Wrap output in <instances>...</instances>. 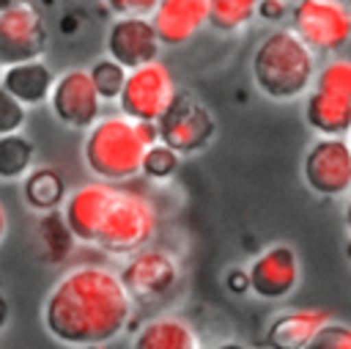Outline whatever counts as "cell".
Segmentation results:
<instances>
[{
    "label": "cell",
    "mask_w": 351,
    "mask_h": 349,
    "mask_svg": "<svg viewBox=\"0 0 351 349\" xmlns=\"http://www.w3.org/2000/svg\"><path fill=\"white\" fill-rule=\"evenodd\" d=\"M329 319L332 316L324 308H288L266 324L263 346L266 349H304Z\"/></svg>",
    "instance_id": "cell-16"
},
{
    "label": "cell",
    "mask_w": 351,
    "mask_h": 349,
    "mask_svg": "<svg viewBox=\"0 0 351 349\" xmlns=\"http://www.w3.org/2000/svg\"><path fill=\"white\" fill-rule=\"evenodd\" d=\"M346 256H348V258H351V239H348V242H346Z\"/></svg>",
    "instance_id": "cell-38"
},
{
    "label": "cell",
    "mask_w": 351,
    "mask_h": 349,
    "mask_svg": "<svg viewBox=\"0 0 351 349\" xmlns=\"http://www.w3.org/2000/svg\"><path fill=\"white\" fill-rule=\"evenodd\" d=\"M302 179L318 198H346L351 192L348 137H315L302 157Z\"/></svg>",
    "instance_id": "cell-8"
},
{
    "label": "cell",
    "mask_w": 351,
    "mask_h": 349,
    "mask_svg": "<svg viewBox=\"0 0 351 349\" xmlns=\"http://www.w3.org/2000/svg\"><path fill=\"white\" fill-rule=\"evenodd\" d=\"M47 22L41 11L27 0L0 11V66L36 60L47 49Z\"/></svg>",
    "instance_id": "cell-10"
},
{
    "label": "cell",
    "mask_w": 351,
    "mask_h": 349,
    "mask_svg": "<svg viewBox=\"0 0 351 349\" xmlns=\"http://www.w3.org/2000/svg\"><path fill=\"white\" fill-rule=\"evenodd\" d=\"M304 349H351V324L329 319Z\"/></svg>",
    "instance_id": "cell-27"
},
{
    "label": "cell",
    "mask_w": 351,
    "mask_h": 349,
    "mask_svg": "<svg viewBox=\"0 0 351 349\" xmlns=\"http://www.w3.org/2000/svg\"><path fill=\"white\" fill-rule=\"evenodd\" d=\"M151 22L162 47H184L208 25V0H159Z\"/></svg>",
    "instance_id": "cell-15"
},
{
    "label": "cell",
    "mask_w": 351,
    "mask_h": 349,
    "mask_svg": "<svg viewBox=\"0 0 351 349\" xmlns=\"http://www.w3.org/2000/svg\"><path fill=\"white\" fill-rule=\"evenodd\" d=\"M104 49L107 58L132 71L137 66L156 60L162 52V41L156 36L151 16H115L107 27Z\"/></svg>",
    "instance_id": "cell-13"
},
{
    "label": "cell",
    "mask_w": 351,
    "mask_h": 349,
    "mask_svg": "<svg viewBox=\"0 0 351 349\" xmlns=\"http://www.w3.org/2000/svg\"><path fill=\"white\" fill-rule=\"evenodd\" d=\"M88 74H90V82L99 93L101 102H118L121 91H123V82H126V69L121 63H115L112 58H99L88 66Z\"/></svg>",
    "instance_id": "cell-25"
},
{
    "label": "cell",
    "mask_w": 351,
    "mask_h": 349,
    "mask_svg": "<svg viewBox=\"0 0 351 349\" xmlns=\"http://www.w3.org/2000/svg\"><path fill=\"white\" fill-rule=\"evenodd\" d=\"M132 349H203V341L189 319L159 313L134 330Z\"/></svg>",
    "instance_id": "cell-17"
},
{
    "label": "cell",
    "mask_w": 351,
    "mask_h": 349,
    "mask_svg": "<svg viewBox=\"0 0 351 349\" xmlns=\"http://www.w3.org/2000/svg\"><path fill=\"white\" fill-rule=\"evenodd\" d=\"M38 242H41V256L49 264H60V261L69 258V253L74 250L77 239L69 231L60 209L41 214V220H38Z\"/></svg>",
    "instance_id": "cell-22"
},
{
    "label": "cell",
    "mask_w": 351,
    "mask_h": 349,
    "mask_svg": "<svg viewBox=\"0 0 351 349\" xmlns=\"http://www.w3.org/2000/svg\"><path fill=\"white\" fill-rule=\"evenodd\" d=\"M318 55L291 30H269L252 49L250 74L255 88L274 102H293L313 91Z\"/></svg>",
    "instance_id": "cell-2"
},
{
    "label": "cell",
    "mask_w": 351,
    "mask_h": 349,
    "mask_svg": "<svg viewBox=\"0 0 351 349\" xmlns=\"http://www.w3.org/2000/svg\"><path fill=\"white\" fill-rule=\"evenodd\" d=\"M288 27L315 52L340 55L351 41V3L346 0H293Z\"/></svg>",
    "instance_id": "cell-5"
},
{
    "label": "cell",
    "mask_w": 351,
    "mask_h": 349,
    "mask_svg": "<svg viewBox=\"0 0 351 349\" xmlns=\"http://www.w3.org/2000/svg\"><path fill=\"white\" fill-rule=\"evenodd\" d=\"M159 143L170 146L178 157L200 154L217 137V118L206 102L189 91H176L167 110L156 118Z\"/></svg>",
    "instance_id": "cell-6"
},
{
    "label": "cell",
    "mask_w": 351,
    "mask_h": 349,
    "mask_svg": "<svg viewBox=\"0 0 351 349\" xmlns=\"http://www.w3.org/2000/svg\"><path fill=\"white\" fill-rule=\"evenodd\" d=\"M250 291L263 302H280L291 297L299 286L302 267L299 256L288 242H271L247 267Z\"/></svg>",
    "instance_id": "cell-12"
},
{
    "label": "cell",
    "mask_w": 351,
    "mask_h": 349,
    "mask_svg": "<svg viewBox=\"0 0 351 349\" xmlns=\"http://www.w3.org/2000/svg\"><path fill=\"white\" fill-rule=\"evenodd\" d=\"M66 195H69L66 192V181H63L60 170L52 168V165H36L22 179V198L38 214L60 209L63 201H66Z\"/></svg>",
    "instance_id": "cell-20"
},
{
    "label": "cell",
    "mask_w": 351,
    "mask_h": 349,
    "mask_svg": "<svg viewBox=\"0 0 351 349\" xmlns=\"http://www.w3.org/2000/svg\"><path fill=\"white\" fill-rule=\"evenodd\" d=\"M258 11V0H208V25L219 33L244 30Z\"/></svg>",
    "instance_id": "cell-23"
},
{
    "label": "cell",
    "mask_w": 351,
    "mask_h": 349,
    "mask_svg": "<svg viewBox=\"0 0 351 349\" xmlns=\"http://www.w3.org/2000/svg\"><path fill=\"white\" fill-rule=\"evenodd\" d=\"M47 104H49L52 115L69 129L88 132L101 118V99L90 82L88 69H80V66L66 69L63 74L55 77Z\"/></svg>",
    "instance_id": "cell-11"
},
{
    "label": "cell",
    "mask_w": 351,
    "mask_h": 349,
    "mask_svg": "<svg viewBox=\"0 0 351 349\" xmlns=\"http://www.w3.org/2000/svg\"><path fill=\"white\" fill-rule=\"evenodd\" d=\"M25 121H27V107L22 102H16L0 85V137L3 135H14V132H22Z\"/></svg>",
    "instance_id": "cell-28"
},
{
    "label": "cell",
    "mask_w": 351,
    "mask_h": 349,
    "mask_svg": "<svg viewBox=\"0 0 351 349\" xmlns=\"http://www.w3.org/2000/svg\"><path fill=\"white\" fill-rule=\"evenodd\" d=\"M211 349H252V346H247V344H241V341H219V344H214Z\"/></svg>",
    "instance_id": "cell-34"
},
{
    "label": "cell",
    "mask_w": 351,
    "mask_h": 349,
    "mask_svg": "<svg viewBox=\"0 0 351 349\" xmlns=\"http://www.w3.org/2000/svg\"><path fill=\"white\" fill-rule=\"evenodd\" d=\"M159 0H104L115 16H151Z\"/></svg>",
    "instance_id": "cell-29"
},
{
    "label": "cell",
    "mask_w": 351,
    "mask_h": 349,
    "mask_svg": "<svg viewBox=\"0 0 351 349\" xmlns=\"http://www.w3.org/2000/svg\"><path fill=\"white\" fill-rule=\"evenodd\" d=\"M134 126H137V137L143 140V146H145V148H148V146H154V143H159L156 121H134Z\"/></svg>",
    "instance_id": "cell-32"
},
{
    "label": "cell",
    "mask_w": 351,
    "mask_h": 349,
    "mask_svg": "<svg viewBox=\"0 0 351 349\" xmlns=\"http://www.w3.org/2000/svg\"><path fill=\"white\" fill-rule=\"evenodd\" d=\"M134 305H154L167 300L181 283V258L159 245H145L126 256L118 272Z\"/></svg>",
    "instance_id": "cell-7"
},
{
    "label": "cell",
    "mask_w": 351,
    "mask_h": 349,
    "mask_svg": "<svg viewBox=\"0 0 351 349\" xmlns=\"http://www.w3.org/2000/svg\"><path fill=\"white\" fill-rule=\"evenodd\" d=\"M8 316H11V305H8V300L0 294V330H5V324H8Z\"/></svg>",
    "instance_id": "cell-33"
},
{
    "label": "cell",
    "mask_w": 351,
    "mask_h": 349,
    "mask_svg": "<svg viewBox=\"0 0 351 349\" xmlns=\"http://www.w3.org/2000/svg\"><path fill=\"white\" fill-rule=\"evenodd\" d=\"M5 234H8V212H5V206L0 203V242L5 239Z\"/></svg>",
    "instance_id": "cell-35"
},
{
    "label": "cell",
    "mask_w": 351,
    "mask_h": 349,
    "mask_svg": "<svg viewBox=\"0 0 351 349\" xmlns=\"http://www.w3.org/2000/svg\"><path fill=\"white\" fill-rule=\"evenodd\" d=\"M19 3H27V0H0V11H5V8H14V5H19Z\"/></svg>",
    "instance_id": "cell-37"
},
{
    "label": "cell",
    "mask_w": 351,
    "mask_h": 349,
    "mask_svg": "<svg viewBox=\"0 0 351 349\" xmlns=\"http://www.w3.org/2000/svg\"><path fill=\"white\" fill-rule=\"evenodd\" d=\"M343 220H346V228L351 234V192L346 195V209H343Z\"/></svg>",
    "instance_id": "cell-36"
},
{
    "label": "cell",
    "mask_w": 351,
    "mask_h": 349,
    "mask_svg": "<svg viewBox=\"0 0 351 349\" xmlns=\"http://www.w3.org/2000/svg\"><path fill=\"white\" fill-rule=\"evenodd\" d=\"M225 286H228V291H233V294H247V291H250L247 269H241V267H230V269L225 272Z\"/></svg>",
    "instance_id": "cell-31"
},
{
    "label": "cell",
    "mask_w": 351,
    "mask_h": 349,
    "mask_svg": "<svg viewBox=\"0 0 351 349\" xmlns=\"http://www.w3.org/2000/svg\"><path fill=\"white\" fill-rule=\"evenodd\" d=\"M156 225H159V212L154 201L143 190L118 184L93 245L110 256H132L134 250L151 245Z\"/></svg>",
    "instance_id": "cell-4"
},
{
    "label": "cell",
    "mask_w": 351,
    "mask_h": 349,
    "mask_svg": "<svg viewBox=\"0 0 351 349\" xmlns=\"http://www.w3.org/2000/svg\"><path fill=\"white\" fill-rule=\"evenodd\" d=\"M304 124L318 137H348L351 135V102L313 88L304 96Z\"/></svg>",
    "instance_id": "cell-19"
},
{
    "label": "cell",
    "mask_w": 351,
    "mask_h": 349,
    "mask_svg": "<svg viewBox=\"0 0 351 349\" xmlns=\"http://www.w3.org/2000/svg\"><path fill=\"white\" fill-rule=\"evenodd\" d=\"M55 71L44 58L36 60H25V63H14L5 66L0 71V85L16 99L22 102L27 110L30 107H41L44 102H49L52 85H55Z\"/></svg>",
    "instance_id": "cell-18"
},
{
    "label": "cell",
    "mask_w": 351,
    "mask_h": 349,
    "mask_svg": "<svg viewBox=\"0 0 351 349\" xmlns=\"http://www.w3.org/2000/svg\"><path fill=\"white\" fill-rule=\"evenodd\" d=\"M115 190H118V184H107V181L93 179V181L74 187L66 195L60 212H63V220H66V225L77 242H82V245L96 242L99 228L107 217V209L115 198Z\"/></svg>",
    "instance_id": "cell-14"
},
{
    "label": "cell",
    "mask_w": 351,
    "mask_h": 349,
    "mask_svg": "<svg viewBox=\"0 0 351 349\" xmlns=\"http://www.w3.org/2000/svg\"><path fill=\"white\" fill-rule=\"evenodd\" d=\"M36 168V143L25 132L0 137V179L22 181Z\"/></svg>",
    "instance_id": "cell-21"
},
{
    "label": "cell",
    "mask_w": 351,
    "mask_h": 349,
    "mask_svg": "<svg viewBox=\"0 0 351 349\" xmlns=\"http://www.w3.org/2000/svg\"><path fill=\"white\" fill-rule=\"evenodd\" d=\"M178 165H181V157H178L170 146L154 143V146H148L145 154H143L140 176H145V179H151V181H170V179L176 176Z\"/></svg>",
    "instance_id": "cell-26"
},
{
    "label": "cell",
    "mask_w": 351,
    "mask_h": 349,
    "mask_svg": "<svg viewBox=\"0 0 351 349\" xmlns=\"http://www.w3.org/2000/svg\"><path fill=\"white\" fill-rule=\"evenodd\" d=\"M288 11H291L288 0H258L255 16L263 22H282V19H288Z\"/></svg>",
    "instance_id": "cell-30"
},
{
    "label": "cell",
    "mask_w": 351,
    "mask_h": 349,
    "mask_svg": "<svg viewBox=\"0 0 351 349\" xmlns=\"http://www.w3.org/2000/svg\"><path fill=\"white\" fill-rule=\"evenodd\" d=\"M313 88L321 93L340 96V99L351 102V58L348 55H329L318 66Z\"/></svg>",
    "instance_id": "cell-24"
},
{
    "label": "cell",
    "mask_w": 351,
    "mask_h": 349,
    "mask_svg": "<svg viewBox=\"0 0 351 349\" xmlns=\"http://www.w3.org/2000/svg\"><path fill=\"white\" fill-rule=\"evenodd\" d=\"M348 143H351V135H348Z\"/></svg>",
    "instance_id": "cell-39"
},
{
    "label": "cell",
    "mask_w": 351,
    "mask_h": 349,
    "mask_svg": "<svg viewBox=\"0 0 351 349\" xmlns=\"http://www.w3.org/2000/svg\"><path fill=\"white\" fill-rule=\"evenodd\" d=\"M145 146L137 137V126L126 115H101L82 140V159L93 179L107 184H123L140 176Z\"/></svg>",
    "instance_id": "cell-3"
},
{
    "label": "cell",
    "mask_w": 351,
    "mask_h": 349,
    "mask_svg": "<svg viewBox=\"0 0 351 349\" xmlns=\"http://www.w3.org/2000/svg\"><path fill=\"white\" fill-rule=\"evenodd\" d=\"M176 91L178 88L173 71L156 58L126 74L123 91L118 96V110L132 121H156L173 102Z\"/></svg>",
    "instance_id": "cell-9"
},
{
    "label": "cell",
    "mask_w": 351,
    "mask_h": 349,
    "mask_svg": "<svg viewBox=\"0 0 351 349\" xmlns=\"http://www.w3.org/2000/svg\"><path fill=\"white\" fill-rule=\"evenodd\" d=\"M346 3H351V0H346Z\"/></svg>",
    "instance_id": "cell-40"
},
{
    "label": "cell",
    "mask_w": 351,
    "mask_h": 349,
    "mask_svg": "<svg viewBox=\"0 0 351 349\" xmlns=\"http://www.w3.org/2000/svg\"><path fill=\"white\" fill-rule=\"evenodd\" d=\"M134 302L121 275L104 264L66 269L41 302V324L69 349H99L129 330Z\"/></svg>",
    "instance_id": "cell-1"
}]
</instances>
